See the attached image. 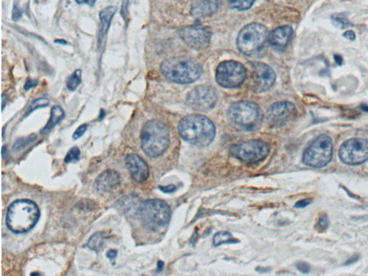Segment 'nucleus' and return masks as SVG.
<instances>
[{
	"label": "nucleus",
	"instance_id": "obj_2",
	"mask_svg": "<svg viewBox=\"0 0 368 276\" xmlns=\"http://www.w3.org/2000/svg\"><path fill=\"white\" fill-rule=\"evenodd\" d=\"M179 132L184 140L199 146L210 144L215 137L216 129L212 121L204 116L191 115L181 119Z\"/></svg>",
	"mask_w": 368,
	"mask_h": 276
},
{
	"label": "nucleus",
	"instance_id": "obj_14",
	"mask_svg": "<svg viewBox=\"0 0 368 276\" xmlns=\"http://www.w3.org/2000/svg\"><path fill=\"white\" fill-rule=\"evenodd\" d=\"M179 35L188 46L202 50L208 47L210 43L212 31L207 26H189L179 30Z\"/></svg>",
	"mask_w": 368,
	"mask_h": 276
},
{
	"label": "nucleus",
	"instance_id": "obj_24",
	"mask_svg": "<svg viewBox=\"0 0 368 276\" xmlns=\"http://www.w3.org/2000/svg\"><path fill=\"white\" fill-rule=\"evenodd\" d=\"M237 242L238 241L235 240L231 234L227 233V232H219V233H216L213 238V244L216 247L223 245V244L235 243Z\"/></svg>",
	"mask_w": 368,
	"mask_h": 276
},
{
	"label": "nucleus",
	"instance_id": "obj_45",
	"mask_svg": "<svg viewBox=\"0 0 368 276\" xmlns=\"http://www.w3.org/2000/svg\"><path fill=\"white\" fill-rule=\"evenodd\" d=\"M105 114H106L105 113V111L101 110V111H100V116H99V119H100V120H102V119L105 118Z\"/></svg>",
	"mask_w": 368,
	"mask_h": 276
},
{
	"label": "nucleus",
	"instance_id": "obj_23",
	"mask_svg": "<svg viewBox=\"0 0 368 276\" xmlns=\"http://www.w3.org/2000/svg\"><path fill=\"white\" fill-rule=\"evenodd\" d=\"M332 24L339 29L345 30L353 27V24L349 20L347 14L337 13L332 16Z\"/></svg>",
	"mask_w": 368,
	"mask_h": 276
},
{
	"label": "nucleus",
	"instance_id": "obj_27",
	"mask_svg": "<svg viewBox=\"0 0 368 276\" xmlns=\"http://www.w3.org/2000/svg\"><path fill=\"white\" fill-rule=\"evenodd\" d=\"M49 103H50L49 99L45 97L38 98V99L35 100L31 103V106L29 107L28 110L26 111L24 117H28V115H31L32 112L38 110V109L44 108V107L48 106Z\"/></svg>",
	"mask_w": 368,
	"mask_h": 276
},
{
	"label": "nucleus",
	"instance_id": "obj_47",
	"mask_svg": "<svg viewBox=\"0 0 368 276\" xmlns=\"http://www.w3.org/2000/svg\"><path fill=\"white\" fill-rule=\"evenodd\" d=\"M163 266H164V263H163L162 261H159L158 263V270H159V271H161L162 269H163Z\"/></svg>",
	"mask_w": 368,
	"mask_h": 276
},
{
	"label": "nucleus",
	"instance_id": "obj_25",
	"mask_svg": "<svg viewBox=\"0 0 368 276\" xmlns=\"http://www.w3.org/2000/svg\"><path fill=\"white\" fill-rule=\"evenodd\" d=\"M82 73L81 69H77L73 72V74L69 77L66 82L67 88L68 90L75 91L82 83Z\"/></svg>",
	"mask_w": 368,
	"mask_h": 276
},
{
	"label": "nucleus",
	"instance_id": "obj_15",
	"mask_svg": "<svg viewBox=\"0 0 368 276\" xmlns=\"http://www.w3.org/2000/svg\"><path fill=\"white\" fill-rule=\"evenodd\" d=\"M186 100L193 110L207 111L215 106L217 94L211 86H200L188 93Z\"/></svg>",
	"mask_w": 368,
	"mask_h": 276
},
{
	"label": "nucleus",
	"instance_id": "obj_11",
	"mask_svg": "<svg viewBox=\"0 0 368 276\" xmlns=\"http://www.w3.org/2000/svg\"><path fill=\"white\" fill-rule=\"evenodd\" d=\"M339 157L349 166L362 164L368 160V140L362 138L347 140L339 148Z\"/></svg>",
	"mask_w": 368,
	"mask_h": 276
},
{
	"label": "nucleus",
	"instance_id": "obj_41",
	"mask_svg": "<svg viewBox=\"0 0 368 276\" xmlns=\"http://www.w3.org/2000/svg\"><path fill=\"white\" fill-rule=\"evenodd\" d=\"M334 59L335 63H337V65H339V66L342 65L343 58L341 57L340 55H339V54H335V55L334 56Z\"/></svg>",
	"mask_w": 368,
	"mask_h": 276
},
{
	"label": "nucleus",
	"instance_id": "obj_43",
	"mask_svg": "<svg viewBox=\"0 0 368 276\" xmlns=\"http://www.w3.org/2000/svg\"><path fill=\"white\" fill-rule=\"evenodd\" d=\"M85 4L89 5L90 7H94L95 3H96V0H85L84 2Z\"/></svg>",
	"mask_w": 368,
	"mask_h": 276
},
{
	"label": "nucleus",
	"instance_id": "obj_32",
	"mask_svg": "<svg viewBox=\"0 0 368 276\" xmlns=\"http://www.w3.org/2000/svg\"><path fill=\"white\" fill-rule=\"evenodd\" d=\"M130 0H123L121 7L120 15L123 20L127 22L128 18V8H129Z\"/></svg>",
	"mask_w": 368,
	"mask_h": 276
},
{
	"label": "nucleus",
	"instance_id": "obj_28",
	"mask_svg": "<svg viewBox=\"0 0 368 276\" xmlns=\"http://www.w3.org/2000/svg\"><path fill=\"white\" fill-rule=\"evenodd\" d=\"M255 0H229L230 8L237 10H246L251 8Z\"/></svg>",
	"mask_w": 368,
	"mask_h": 276
},
{
	"label": "nucleus",
	"instance_id": "obj_40",
	"mask_svg": "<svg viewBox=\"0 0 368 276\" xmlns=\"http://www.w3.org/2000/svg\"><path fill=\"white\" fill-rule=\"evenodd\" d=\"M117 256V251L115 249H110L107 253V257L110 260H114Z\"/></svg>",
	"mask_w": 368,
	"mask_h": 276
},
{
	"label": "nucleus",
	"instance_id": "obj_20",
	"mask_svg": "<svg viewBox=\"0 0 368 276\" xmlns=\"http://www.w3.org/2000/svg\"><path fill=\"white\" fill-rule=\"evenodd\" d=\"M65 117V112L61 107L55 105L52 107L51 111V117L47 122L46 126L44 127L43 129L40 131V133L41 135H46L49 132L56 126Z\"/></svg>",
	"mask_w": 368,
	"mask_h": 276
},
{
	"label": "nucleus",
	"instance_id": "obj_42",
	"mask_svg": "<svg viewBox=\"0 0 368 276\" xmlns=\"http://www.w3.org/2000/svg\"><path fill=\"white\" fill-rule=\"evenodd\" d=\"M358 256H354L353 257H352L351 258H350V259L348 260V261L347 262L346 265H351L353 264V263H355L358 260Z\"/></svg>",
	"mask_w": 368,
	"mask_h": 276
},
{
	"label": "nucleus",
	"instance_id": "obj_7",
	"mask_svg": "<svg viewBox=\"0 0 368 276\" xmlns=\"http://www.w3.org/2000/svg\"><path fill=\"white\" fill-rule=\"evenodd\" d=\"M332 154V139L328 135H320L304 151L303 162L306 166L312 168H322L331 161Z\"/></svg>",
	"mask_w": 368,
	"mask_h": 276
},
{
	"label": "nucleus",
	"instance_id": "obj_31",
	"mask_svg": "<svg viewBox=\"0 0 368 276\" xmlns=\"http://www.w3.org/2000/svg\"><path fill=\"white\" fill-rule=\"evenodd\" d=\"M77 207L82 210L90 211L96 208V204L94 201L89 199L82 200L77 204Z\"/></svg>",
	"mask_w": 368,
	"mask_h": 276
},
{
	"label": "nucleus",
	"instance_id": "obj_17",
	"mask_svg": "<svg viewBox=\"0 0 368 276\" xmlns=\"http://www.w3.org/2000/svg\"><path fill=\"white\" fill-rule=\"evenodd\" d=\"M120 183V175L117 171L107 170L99 175L95 181L94 186L99 193H110L118 189Z\"/></svg>",
	"mask_w": 368,
	"mask_h": 276
},
{
	"label": "nucleus",
	"instance_id": "obj_8",
	"mask_svg": "<svg viewBox=\"0 0 368 276\" xmlns=\"http://www.w3.org/2000/svg\"><path fill=\"white\" fill-rule=\"evenodd\" d=\"M246 68V79L248 87L255 92L262 93L268 91L276 82L274 70L261 62H252Z\"/></svg>",
	"mask_w": 368,
	"mask_h": 276
},
{
	"label": "nucleus",
	"instance_id": "obj_29",
	"mask_svg": "<svg viewBox=\"0 0 368 276\" xmlns=\"http://www.w3.org/2000/svg\"><path fill=\"white\" fill-rule=\"evenodd\" d=\"M80 155L81 152L79 147H72L71 150L68 151V154H66V157L64 158V162L66 163H77L79 161Z\"/></svg>",
	"mask_w": 368,
	"mask_h": 276
},
{
	"label": "nucleus",
	"instance_id": "obj_10",
	"mask_svg": "<svg viewBox=\"0 0 368 276\" xmlns=\"http://www.w3.org/2000/svg\"><path fill=\"white\" fill-rule=\"evenodd\" d=\"M246 79V68L237 61H224L216 69V80L225 88H236L242 85Z\"/></svg>",
	"mask_w": 368,
	"mask_h": 276
},
{
	"label": "nucleus",
	"instance_id": "obj_16",
	"mask_svg": "<svg viewBox=\"0 0 368 276\" xmlns=\"http://www.w3.org/2000/svg\"><path fill=\"white\" fill-rule=\"evenodd\" d=\"M126 165L132 179L138 184L145 182L149 177L147 163L137 154H129L126 158Z\"/></svg>",
	"mask_w": 368,
	"mask_h": 276
},
{
	"label": "nucleus",
	"instance_id": "obj_38",
	"mask_svg": "<svg viewBox=\"0 0 368 276\" xmlns=\"http://www.w3.org/2000/svg\"><path fill=\"white\" fill-rule=\"evenodd\" d=\"M160 189L163 192L170 193L174 192L177 190V186L174 185H168L165 186H160Z\"/></svg>",
	"mask_w": 368,
	"mask_h": 276
},
{
	"label": "nucleus",
	"instance_id": "obj_30",
	"mask_svg": "<svg viewBox=\"0 0 368 276\" xmlns=\"http://www.w3.org/2000/svg\"><path fill=\"white\" fill-rule=\"evenodd\" d=\"M329 220L328 216L327 214L323 213L320 215L318 218V220L316 223V229L320 233H323L326 231L327 228H329Z\"/></svg>",
	"mask_w": 368,
	"mask_h": 276
},
{
	"label": "nucleus",
	"instance_id": "obj_46",
	"mask_svg": "<svg viewBox=\"0 0 368 276\" xmlns=\"http://www.w3.org/2000/svg\"><path fill=\"white\" fill-rule=\"evenodd\" d=\"M360 109L361 110L363 111L364 112H367L368 113V105H360Z\"/></svg>",
	"mask_w": 368,
	"mask_h": 276
},
{
	"label": "nucleus",
	"instance_id": "obj_48",
	"mask_svg": "<svg viewBox=\"0 0 368 276\" xmlns=\"http://www.w3.org/2000/svg\"><path fill=\"white\" fill-rule=\"evenodd\" d=\"M76 2H77V4L82 5V4H84V2H85V0H76Z\"/></svg>",
	"mask_w": 368,
	"mask_h": 276
},
{
	"label": "nucleus",
	"instance_id": "obj_39",
	"mask_svg": "<svg viewBox=\"0 0 368 276\" xmlns=\"http://www.w3.org/2000/svg\"><path fill=\"white\" fill-rule=\"evenodd\" d=\"M343 37L346 38V39L351 40V41H354V40L356 39V35H355V32L351 31V30L345 32L344 34H343Z\"/></svg>",
	"mask_w": 368,
	"mask_h": 276
},
{
	"label": "nucleus",
	"instance_id": "obj_34",
	"mask_svg": "<svg viewBox=\"0 0 368 276\" xmlns=\"http://www.w3.org/2000/svg\"><path fill=\"white\" fill-rule=\"evenodd\" d=\"M22 13H23L22 10H21L17 5H14L13 9H12V20L16 22V21H18L19 20H20L21 17H22Z\"/></svg>",
	"mask_w": 368,
	"mask_h": 276
},
{
	"label": "nucleus",
	"instance_id": "obj_12",
	"mask_svg": "<svg viewBox=\"0 0 368 276\" xmlns=\"http://www.w3.org/2000/svg\"><path fill=\"white\" fill-rule=\"evenodd\" d=\"M269 146L262 140H250L232 146L230 154L243 162L255 163L266 158L269 154Z\"/></svg>",
	"mask_w": 368,
	"mask_h": 276
},
{
	"label": "nucleus",
	"instance_id": "obj_6",
	"mask_svg": "<svg viewBox=\"0 0 368 276\" xmlns=\"http://www.w3.org/2000/svg\"><path fill=\"white\" fill-rule=\"evenodd\" d=\"M228 118L234 128L240 131H251L260 126L262 115L256 104L242 101L230 107Z\"/></svg>",
	"mask_w": 368,
	"mask_h": 276
},
{
	"label": "nucleus",
	"instance_id": "obj_13",
	"mask_svg": "<svg viewBox=\"0 0 368 276\" xmlns=\"http://www.w3.org/2000/svg\"><path fill=\"white\" fill-rule=\"evenodd\" d=\"M297 110L293 104L288 102L275 103L267 112V122L273 128L286 126L297 117Z\"/></svg>",
	"mask_w": 368,
	"mask_h": 276
},
{
	"label": "nucleus",
	"instance_id": "obj_44",
	"mask_svg": "<svg viewBox=\"0 0 368 276\" xmlns=\"http://www.w3.org/2000/svg\"><path fill=\"white\" fill-rule=\"evenodd\" d=\"M54 42H55L56 43L61 44V45H67V44H68L66 40L63 39H56Z\"/></svg>",
	"mask_w": 368,
	"mask_h": 276
},
{
	"label": "nucleus",
	"instance_id": "obj_37",
	"mask_svg": "<svg viewBox=\"0 0 368 276\" xmlns=\"http://www.w3.org/2000/svg\"><path fill=\"white\" fill-rule=\"evenodd\" d=\"M312 200L310 198H306V199L301 200V201L298 202L295 205L296 208H304V207H307L311 203Z\"/></svg>",
	"mask_w": 368,
	"mask_h": 276
},
{
	"label": "nucleus",
	"instance_id": "obj_19",
	"mask_svg": "<svg viewBox=\"0 0 368 276\" xmlns=\"http://www.w3.org/2000/svg\"><path fill=\"white\" fill-rule=\"evenodd\" d=\"M293 35V31L291 27L288 26H281L271 32L267 36V39L273 46L283 48L289 43Z\"/></svg>",
	"mask_w": 368,
	"mask_h": 276
},
{
	"label": "nucleus",
	"instance_id": "obj_22",
	"mask_svg": "<svg viewBox=\"0 0 368 276\" xmlns=\"http://www.w3.org/2000/svg\"><path fill=\"white\" fill-rule=\"evenodd\" d=\"M103 246L104 233H102V232H97V233L91 235L89 241H88L87 244H86V247L88 248L96 253L101 251L103 248Z\"/></svg>",
	"mask_w": 368,
	"mask_h": 276
},
{
	"label": "nucleus",
	"instance_id": "obj_18",
	"mask_svg": "<svg viewBox=\"0 0 368 276\" xmlns=\"http://www.w3.org/2000/svg\"><path fill=\"white\" fill-rule=\"evenodd\" d=\"M223 0H193L191 14L194 18H206L214 15L219 10Z\"/></svg>",
	"mask_w": 368,
	"mask_h": 276
},
{
	"label": "nucleus",
	"instance_id": "obj_4",
	"mask_svg": "<svg viewBox=\"0 0 368 276\" xmlns=\"http://www.w3.org/2000/svg\"><path fill=\"white\" fill-rule=\"evenodd\" d=\"M161 71L165 78L179 84H190L200 78L202 67L189 58H172L162 63Z\"/></svg>",
	"mask_w": 368,
	"mask_h": 276
},
{
	"label": "nucleus",
	"instance_id": "obj_49",
	"mask_svg": "<svg viewBox=\"0 0 368 276\" xmlns=\"http://www.w3.org/2000/svg\"><path fill=\"white\" fill-rule=\"evenodd\" d=\"M40 274L41 273H40V272H33V273H31V275H40Z\"/></svg>",
	"mask_w": 368,
	"mask_h": 276
},
{
	"label": "nucleus",
	"instance_id": "obj_21",
	"mask_svg": "<svg viewBox=\"0 0 368 276\" xmlns=\"http://www.w3.org/2000/svg\"><path fill=\"white\" fill-rule=\"evenodd\" d=\"M117 11V7L108 6L100 12V19L101 21L102 35H107L110 29L111 22L114 15Z\"/></svg>",
	"mask_w": 368,
	"mask_h": 276
},
{
	"label": "nucleus",
	"instance_id": "obj_35",
	"mask_svg": "<svg viewBox=\"0 0 368 276\" xmlns=\"http://www.w3.org/2000/svg\"><path fill=\"white\" fill-rule=\"evenodd\" d=\"M38 84V81L37 79H28L26 84L24 85V91H28L31 90L33 88L36 87Z\"/></svg>",
	"mask_w": 368,
	"mask_h": 276
},
{
	"label": "nucleus",
	"instance_id": "obj_5",
	"mask_svg": "<svg viewBox=\"0 0 368 276\" xmlns=\"http://www.w3.org/2000/svg\"><path fill=\"white\" fill-rule=\"evenodd\" d=\"M136 214L144 228L156 232L163 229L168 224L170 218V209L162 200L149 199L140 203Z\"/></svg>",
	"mask_w": 368,
	"mask_h": 276
},
{
	"label": "nucleus",
	"instance_id": "obj_33",
	"mask_svg": "<svg viewBox=\"0 0 368 276\" xmlns=\"http://www.w3.org/2000/svg\"><path fill=\"white\" fill-rule=\"evenodd\" d=\"M87 128L88 124H83L82 126H79V128H77V131H76L75 133H73V140H78L79 138L82 137L84 133H85V132L87 131Z\"/></svg>",
	"mask_w": 368,
	"mask_h": 276
},
{
	"label": "nucleus",
	"instance_id": "obj_3",
	"mask_svg": "<svg viewBox=\"0 0 368 276\" xmlns=\"http://www.w3.org/2000/svg\"><path fill=\"white\" fill-rule=\"evenodd\" d=\"M140 138L143 152L151 158L159 157L170 144V131L161 121L151 120L144 124Z\"/></svg>",
	"mask_w": 368,
	"mask_h": 276
},
{
	"label": "nucleus",
	"instance_id": "obj_9",
	"mask_svg": "<svg viewBox=\"0 0 368 276\" xmlns=\"http://www.w3.org/2000/svg\"><path fill=\"white\" fill-rule=\"evenodd\" d=\"M268 36L266 27L258 23L246 26L239 32L237 44L239 52L252 55L261 48Z\"/></svg>",
	"mask_w": 368,
	"mask_h": 276
},
{
	"label": "nucleus",
	"instance_id": "obj_1",
	"mask_svg": "<svg viewBox=\"0 0 368 276\" xmlns=\"http://www.w3.org/2000/svg\"><path fill=\"white\" fill-rule=\"evenodd\" d=\"M39 218V208L35 202L19 199L9 207L6 216L7 226L14 233H26L36 226Z\"/></svg>",
	"mask_w": 368,
	"mask_h": 276
},
{
	"label": "nucleus",
	"instance_id": "obj_36",
	"mask_svg": "<svg viewBox=\"0 0 368 276\" xmlns=\"http://www.w3.org/2000/svg\"><path fill=\"white\" fill-rule=\"evenodd\" d=\"M297 268L299 271L304 272V273H308L311 270V267L305 262H299V263H297Z\"/></svg>",
	"mask_w": 368,
	"mask_h": 276
},
{
	"label": "nucleus",
	"instance_id": "obj_26",
	"mask_svg": "<svg viewBox=\"0 0 368 276\" xmlns=\"http://www.w3.org/2000/svg\"><path fill=\"white\" fill-rule=\"evenodd\" d=\"M36 140V134H31L27 137H24V138L17 139L15 143H14L13 150L15 151V152H19V151L22 150L26 148V147H28V145L33 143Z\"/></svg>",
	"mask_w": 368,
	"mask_h": 276
}]
</instances>
